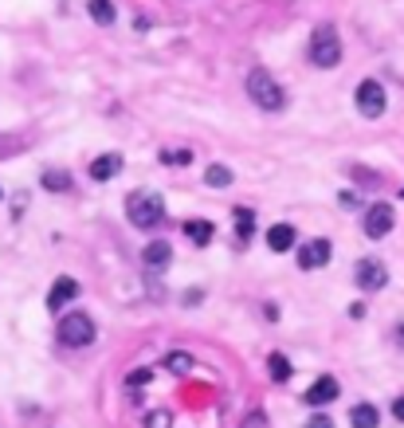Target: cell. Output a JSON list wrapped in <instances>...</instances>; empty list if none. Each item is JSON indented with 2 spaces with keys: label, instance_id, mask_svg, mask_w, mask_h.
I'll return each mask as SVG.
<instances>
[{
  "label": "cell",
  "instance_id": "obj_31",
  "mask_svg": "<svg viewBox=\"0 0 404 428\" xmlns=\"http://www.w3.org/2000/svg\"><path fill=\"white\" fill-rule=\"evenodd\" d=\"M0 197H4V193H0Z\"/></svg>",
  "mask_w": 404,
  "mask_h": 428
},
{
  "label": "cell",
  "instance_id": "obj_14",
  "mask_svg": "<svg viewBox=\"0 0 404 428\" xmlns=\"http://www.w3.org/2000/svg\"><path fill=\"white\" fill-rule=\"evenodd\" d=\"M86 12H91V20L102 24V28H110L114 20H118V9H114L110 0H86Z\"/></svg>",
  "mask_w": 404,
  "mask_h": 428
},
{
  "label": "cell",
  "instance_id": "obj_9",
  "mask_svg": "<svg viewBox=\"0 0 404 428\" xmlns=\"http://www.w3.org/2000/svg\"><path fill=\"white\" fill-rule=\"evenodd\" d=\"M337 393H342V385H337V378H330V373H322L318 381H314L310 389H306V405H330V401H337Z\"/></svg>",
  "mask_w": 404,
  "mask_h": 428
},
{
  "label": "cell",
  "instance_id": "obj_11",
  "mask_svg": "<svg viewBox=\"0 0 404 428\" xmlns=\"http://www.w3.org/2000/svg\"><path fill=\"white\" fill-rule=\"evenodd\" d=\"M142 260H145L150 271H165L169 263H173V248H169L165 240H150L145 243V252H142Z\"/></svg>",
  "mask_w": 404,
  "mask_h": 428
},
{
  "label": "cell",
  "instance_id": "obj_22",
  "mask_svg": "<svg viewBox=\"0 0 404 428\" xmlns=\"http://www.w3.org/2000/svg\"><path fill=\"white\" fill-rule=\"evenodd\" d=\"M142 424H145V428H169V424H173V417H169L165 409H153V412H145Z\"/></svg>",
  "mask_w": 404,
  "mask_h": 428
},
{
  "label": "cell",
  "instance_id": "obj_12",
  "mask_svg": "<svg viewBox=\"0 0 404 428\" xmlns=\"http://www.w3.org/2000/svg\"><path fill=\"white\" fill-rule=\"evenodd\" d=\"M122 173V153H102V158L91 161V177L94 181H110V177Z\"/></svg>",
  "mask_w": 404,
  "mask_h": 428
},
{
  "label": "cell",
  "instance_id": "obj_17",
  "mask_svg": "<svg viewBox=\"0 0 404 428\" xmlns=\"http://www.w3.org/2000/svg\"><path fill=\"white\" fill-rule=\"evenodd\" d=\"M349 420H354V428H377L381 424V412L373 409V405H354V409H349Z\"/></svg>",
  "mask_w": 404,
  "mask_h": 428
},
{
  "label": "cell",
  "instance_id": "obj_3",
  "mask_svg": "<svg viewBox=\"0 0 404 428\" xmlns=\"http://www.w3.org/2000/svg\"><path fill=\"white\" fill-rule=\"evenodd\" d=\"M94 334H99V330H94V319H91V314H83V311L63 314L60 327H55V338H60L63 346H71V350H83V346H91Z\"/></svg>",
  "mask_w": 404,
  "mask_h": 428
},
{
  "label": "cell",
  "instance_id": "obj_7",
  "mask_svg": "<svg viewBox=\"0 0 404 428\" xmlns=\"http://www.w3.org/2000/svg\"><path fill=\"white\" fill-rule=\"evenodd\" d=\"M393 232V204H369V212H365V236L369 240H385V236Z\"/></svg>",
  "mask_w": 404,
  "mask_h": 428
},
{
  "label": "cell",
  "instance_id": "obj_15",
  "mask_svg": "<svg viewBox=\"0 0 404 428\" xmlns=\"http://www.w3.org/2000/svg\"><path fill=\"white\" fill-rule=\"evenodd\" d=\"M212 220H185V236L196 243V248H204V243H212Z\"/></svg>",
  "mask_w": 404,
  "mask_h": 428
},
{
  "label": "cell",
  "instance_id": "obj_10",
  "mask_svg": "<svg viewBox=\"0 0 404 428\" xmlns=\"http://www.w3.org/2000/svg\"><path fill=\"white\" fill-rule=\"evenodd\" d=\"M75 295H79V283L71 275H60L55 283H51V291H47V307H51V311H63Z\"/></svg>",
  "mask_w": 404,
  "mask_h": 428
},
{
  "label": "cell",
  "instance_id": "obj_1",
  "mask_svg": "<svg viewBox=\"0 0 404 428\" xmlns=\"http://www.w3.org/2000/svg\"><path fill=\"white\" fill-rule=\"evenodd\" d=\"M306 55H310L314 67H337L342 63V35H337L334 24H318L310 32V43H306Z\"/></svg>",
  "mask_w": 404,
  "mask_h": 428
},
{
  "label": "cell",
  "instance_id": "obj_8",
  "mask_svg": "<svg viewBox=\"0 0 404 428\" xmlns=\"http://www.w3.org/2000/svg\"><path fill=\"white\" fill-rule=\"evenodd\" d=\"M330 252H334V248H330V240H306L303 248H298V268H326L330 263Z\"/></svg>",
  "mask_w": 404,
  "mask_h": 428
},
{
  "label": "cell",
  "instance_id": "obj_26",
  "mask_svg": "<svg viewBox=\"0 0 404 428\" xmlns=\"http://www.w3.org/2000/svg\"><path fill=\"white\" fill-rule=\"evenodd\" d=\"M306 428H334V420H330V417H322V412H318V417H310V420H306Z\"/></svg>",
  "mask_w": 404,
  "mask_h": 428
},
{
  "label": "cell",
  "instance_id": "obj_21",
  "mask_svg": "<svg viewBox=\"0 0 404 428\" xmlns=\"http://www.w3.org/2000/svg\"><path fill=\"white\" fill-rule=\"evenodd\" d=\"M165 366H169L173 373H189V370H193V358H189V353H181V350H173V353L165 358Z\"/></svg>",
  "mask_w": 404,
  "mask_h": 428
},
{
  "label": "cell",
  "instance_id": "obj_30",
  "mask_svg": "<svg viewBox=\"0 0 404 428\" xmlns=\"http://www.w3.org/2000/svg\"><path fill=\"white\" fill-rule=\"evenodd\" d=\"M400 201H404V189H400Z\"/></svg>",
  "mask_w": 404,
  "mask_h": 428
},
{
  "label": "cell",
  "instance_id": "obj_23",
  "mask_svg": "<svg viewBox=\"0 0 404 428\" xmlns=\"http://www.w3.org/2000/svg\"><path fill=\"white\" fill-rule=\"evenodd\" d=\"M161 161H173V165H189V161H193V153H189V150H165V153H161Z\"/></svg>",
  "mask_w": 404,
  "mask_h": 428
},
{
  "label": "cell",
  "instance_id": "obj_5",
  "mask_svg": "<svg viewBox=\"0 0 404 428\" xmlns=\"http://www.w3.org/2000/svg\"><path fill=\"white\" fill-rule=\"evenodd\" d=\"M354 99H357V110H361L365 118H381V114H385V87H381L377 79H361Z\"/></svg>",
  "mask_w": 404,
  "mask_h": 428
},
{
  "label": "cell",
  "instance_id": "obj_28",
  "mask_svg": "<svg viewBox=\"0 0 404 428\" xmlns=\"http://www.w3.org/2000/svg\"><path fill=\"white\" fill-rule=\"evenodd\" d=\"M337 201H342V209H357V197L354 193H342Z\"/></svg>",
  "mask_w": 404,
  "mask_h": 428
},
{
  "label": "cell",
  "instance_id": "obj_24",
  "mask_svg": "<svg viewBox=\"0 0 404 428\" xmlns=\"http://www.w3.org/2000/svg\"><path fill=\"white\" fill-rule=\"evenodd\" d=\"M150 378H153V370H145V366H142V370H134V373L126 378V385H145Z\"/></svg>",
  "mask_w": 404,
  "mask_h": 428
},
{
  "label": "cell",
  "instance_id": "obj_18",
  "mask_svg": "<svg viewBox=\"0 0 404 428\" xmlns=\"http://www.w3.org/2000/svg\"><path fill=\"white\" fill-rule=\"evenodd\" d=\"M232 181H236V173H232L228 165H208L204 169V185L208 189H228Z\"/></svg>",
  "mask_w": 404,
  "mask_h": 428
},
{
  "label": "cell",
  "instance_id": "obj_29",
  "mask_svg": "<svg viewBox=\"0 0 404 428\" xmlns=\"http://www.w3.org/2000/svg\"><path fill=\"white\" fill-rule=\"evenodd\" d=\"M396 342H404V327H400V330H396Z\"/></svg>",
  "mask_w": 404,
  "mask_h": 428
},
{
  "label": "cell",
  "instance_id": "obj_20",
  "mask_svg": "<svg viewBox=\"0 0 404 428\" xmlns=\"http://www.w3.org/2000/svg\"><path fill=\"white\" fill-rule=\"evenodd\" d=\"M267 373H271L275 381H291V361H286V353H271Z\"/></svg>",
  "mask_w": 404,
  "mask_h": 428
},
{
  "label": "cell",
  "instance_id": "obj_2",
  "mask_svg": "<svg viewBox=\"0 0 404 428\" xmlns=\"http://www.w3.org/2000/svg\"><path fill=\"white\" fill-rule=\"evenodd\" d=\"M126 216L134 228H157L161 220H165V201H161V193H145V189H138V193L126 197Z\"/></svg>",
  "mask_w": 404,
  "mask_h": 428
},
{
  "label": "cell",
  "instance_id": "obj_6",
  "mask_svg": "<svg viewBox=\"0 0 404 428\" xmlns=\"http://www.w3.org/2000/svg\"><path fill=\"white\" fill-rule=\"evenodd\" d=\"M354 283H357V291H361V295H377L381 287L388 283L385 263H381V260H361V263H357V271H354Z\"/></svg>",
  "mask_w": 404,
  "mask_h": 428
},
{
  "label": "cell",
  "instance_id": "obj_13",
  "mask_svg": "<svg viewBox=\"0 0 404 428\" xmlns=\"http://www.w3.org/2000/svg\"><path fill=\"white\" fill-rule=\"evenodd\" d=\"M267 248L271 252H291V248H295V228L291 224H271L267 228Z\"/></svg>",
  "mask_w": 404,
  "mask_h": 428
},
{
  "label": "cell",
  "instance_id": "obj_4",
  "mask_svg": "<svg viewBox=\"0 0 404 428\" xmlns=\"http://www.w3.org/2000/svg\"><path fill=\"white\" fill-rule=\"evenodd\" d=\"M247 94H252V102L259 110H283L286 106L283 87H279L275 75H267V71H252V75H247Z\"/></svg>",
  "mask_w": 404,
  "mask_h": 428
},
{
  "label": "cell",
  "instance_id": "obj_19",
  "mask_svg": "<svg viewBox=\"0 0 404 428\" xmlns=\"http://www.w3.org/2000/svg\"><path fill=\"white\" fill-rule=\"evenodd\" d=\"M252 232H255V212L252 209H236V236L240 240H252Z\"/></svg>",
  "mask_w": 404,
  "mask_h": 428
},
{
  "label": "cell",
  "instance_id": "obj_25",
  "mask_svg": "<svg viewBox=\"0 0 404 428\" xmlns=\"http://www.w3.org/2000/svg\"><path fill=\"white\" fill-rule=\"evenodd\" d=\"M240 428H271V424H267L263 412H252V417H244V424H240Z\"/></svg>",
  "mask_w": 404,
  "mask_h": 428
},
{
  "label": "cell",
  "instance_id": "obj_16",
  "mask_svg": "<svg viewBox=\"0 0 404 428\" xmlns=\"http://www.w3.org/2000/svg\"><path fill=\"white\" fill-rule=\"evenodd\" d=\"M43 189H47V193H67L71 189V173L67 169H43Z\"/></svg>",
  "mask_w": 404,
  "mask_h": 428
},
{
  "label": "cell",
  "instance_id": "obj_27",
  "mask_svg": "<svg viewBox=\"0 0 404 428\" xmlns=\"http://www.w3.org/2000/svg\"><path fill=\"white\" fill-rule=\"evenodd\" d=\"M393 417H396V420H400V424H404V393H400V397H396V401H393Z\"/></svg>",
  "mask_w": 404,
  "mask_h": 428
}]
</instances>
